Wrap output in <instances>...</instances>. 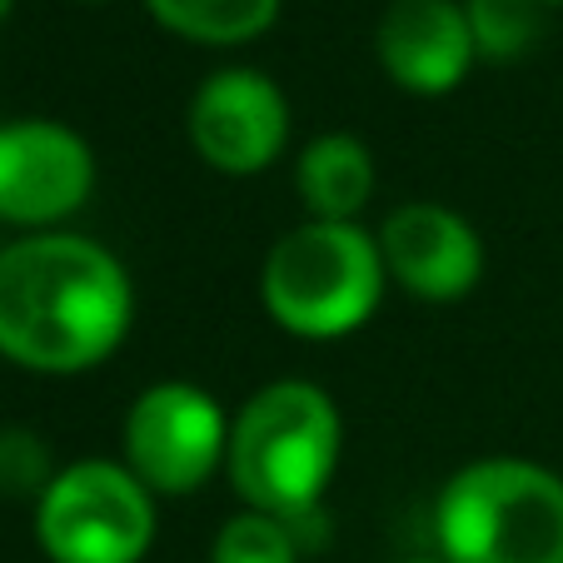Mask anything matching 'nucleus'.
<instances>
[{
    "mask_svg": "<svg viewBox=\"0 0 563 563\" xmlns=\"http://www.w3.org/2000/svg\"><path fill=\"white\" fill-rule=\"evenodd\" d=\"M135 285L106 245L41 230L0 250V360L31 374H86L125 344Z\"/></svg>",
    "mask_w": 563,
    "mask_h": 563,
    "instance_id": "1",
    "label": "nucleus"
},
{
    "mask_svg": "<svg viewBox=\"0 0 563 563\" xmlns=\"http://www.w3.org/2000/svg\"><path fill=\"white\" fill-rule=\"evenodd\" d=\"M344 424L334 399L309 379H275L255 389L230 419V474L245 509L269 519H314L319 499L340 468Z\"/></svg>",
    "mask_w": 563,
    "mask_h": 563,
    "instance_id": "2",
    "label": "nucleus"
},
{
    "mask_svg": "<svg viewBox=\"0 0 563 563\" xmlns=\"http://www.w3.org/2000/svg\"><path fill=\"white\" fill-rule=\"evenodd\" d=\"M389 285L379 234L360 220H305L269 245L260 305L285 334L330 344L364 330Z\"/></svg>",
    "mask_w": 563,
    "mask_h": 563,
    "instance_id": "3",
    "label": "nucleus"
},
{
    "mask_svg": "<svg viewBox=\"0 0 563 563\" xmlns=\"http://www.w3.org/2000/svg\"><path fill=\"white\" fill-rule=\"evenodd\" d=\"M444 563H563V478L533 459H474L434 499Z\"/></svg>",
    "mask_w": 563,
    "mask_h": 563,
    "instance_id": "4",
    "label": "nucleus"
},
{
    "mask_svg": "<svg viewBox=\"0 0 563 563\" xmlns=\"http://www.w3.org/2000/svg\"><path fill=\"white\" fill-rule=\"evenodd\" d=\"M155 529V494L130 474L125 459L55 468L35 499V543L51 563H145Z\"/></svg>",
    "mask_w": 563,
    "mask_h": 563,
    "instance_id": "5",
    "label": "nucleus"
},
{
    "mask_svg": "<svg viewBox=\"0 0 563 563\" xmlns=\"http://www.w3.org/2000/svg\"><path fill=\"white\" fill-rule=\"evenodd\" d=\"M125 468L155 499L205 489L230 454V419L220 399L190 379H159L135 394L125 415Z\"/></svg>",
    "mask_w": 563,
    "mask_h": 563,
    "instance_id": "6",
    "label": "nucleus"
},
{
    "mask_svg": "<svg viewBox=\"0 0 563 563\" xmlns=\"http://www.w3.org/2000/svg\"><path fill=\"white\" fill-rule=\"evenodd\" d=\"M190 150L220 175H265L289 140V100L265 70L224 65L185 106Z\"/></svg>",
    "mask_w": 563,
    "mask_h": 563,
    "instance_id": "7",
    "label": "nucleus"
},
{
    "mask_svg": "<svg viewBox=\"0 0 563 563\" xmlns=\"http://www.w3.org/2000/svg\"><path fill=\"white\" fill-rule=\"evenodd\" d=\"M96 190V150L65 120L0 125V224L51 230Z\"/></svg>",
    "mask_w": 563,
    "mask_h": 563,
    "instance_id": "8",
    "label": "nucleus"
},
{
    "mask_svg": "<svg viewBox=\"0 0 563 563\" xmlns=\"http://www.w3.org/2000/svg\"><path fill=\"white\" fill-rule=\"evenodd\" d=\"M379 255L399 289L429 305H454L484 279V240L459 210L409 200L379 224Z\"/></svg>",
    "mask_w": 563,
    "mask_h": 563,
    "instance_id": "9",
    "label": "nucleus"
},
{
    "mask_svg": "<svg viewBox=\"0 0 563 563\" xmlns=\"http://www.w3.org/2000/svg\"><path fill=\"white\" fill-rule=\"evenodd\" d=\"M379 65L409 96H454L468 80L478 51L464 5L454 0H394L374 31Z\"/></svg>",
    "mask_w": 563,
    "mask_h": 563,
    "instance_id": "10",
    "label": "nucleus"
},
{
    "mask_svg": "<svg viewBox=\"0 0 563 563\" xmlns=\"http://www.w3.org/2000/svg\"><path fill=\"white\" fill-rule=\"evenodd\" d=\"M295 190L309 220H360L374 200V155L360 135H319L295 159Z\"/></svg>",
    "mask_w": 563,
    "mask_h": 563,
    "instance_id": "11",
    "label": "nucleus"
},
{
    "mask_svg": "<svg viewBox=\"0 0 563 563\" xmlns=\"http://www.w3.org/2000/svg\"><path fill=\"white\" fill-rule=\"evenodd\" d=\"M145 11L180 41L250 45L279 21V0H145Z\"/></svg>",
    "mask_w": 563,
    "mask_h": 563,
    "instance_id": "12",
    "label": "nucleus"
},
{
    "mask_svg": "<svg viewBox=\"0 0 563 563\" xmlns=\"http://www.w3.org/2000/svg\"><path fill=\"white\" fill-rule=\"evenodd\" d=\"M464 15L478 60H519L543 35V0H468Z\"/></svg>",
    "mask_w": 563,
    "mask_h": 563,
    "instance_id": "13",
    "label": "nucleus"
},
{
    "mask_svg": "<svg viewBox=\"0 0 563 563\" xmlns=\"http://www.w3.org/2000/svg\"><path fill=\"white\" fill-rule=\"evenodd\" d=\"M210 563H299L295 523L269 519L260 509H240L214 533Z\"/></svg>",
    "mask_w": 563,
    "mask_h": 563,
    "instance_id": "14",
    "label": "nucleus"
},
{
    "mask_svg": "<svg viewBox=\"0 0 563 563\" xmlns=\"http://www.w3.org/2000/svg\"><path fill=\"white\" fill-rule=\"evenodd\" d=\"M55 478L51 454L31 429H0V494L11 499H41Z\"/></svg>",
    "mask_w": 563,
    "mask_h": 563,
    "instance_id": "15",
    "label": "nucleus"
},
{
    "mask_svg": "<svg viewBox=\"0 0 563 563\" xmlns=\"http://www.w3.org/2000/svg\"><path fill=\"white\" fill-rule=\"evenodd\" d=\"M11 11H15V0H0V21H5Z\"/></svg>",
    "mask_w": 563,
    "mask_h": 563,
    "instance_id": "16",
    "label": "nucleus"
},
{
    "mask_svg": "<svg viewBox=\"0 0 563 563\" xmlns=\"http://www.w3.org/2000/svg\"><path fill=\"white\" fill-rule=\"evenodd\" d=\"M405 563H444V559H405Z\"/></svg>",
    "mask_w": 563,
    "mask_h": 563,
    "instance_id": "17",
    "label": "nucleus"
},
{
    "mask_svg": "<svg viewBox=\"0 0 563 563\" xmlns=\"http://www.w3.org/2000/svg\"><path fill=\"white\" fill-rule=\"evenodd\" d=\"M543 5H559V0H543Z\"/></svg>",
    "mask_w": 563,
    "mask_h": 563,
    "instance_id": "18",
    "label": "nucleus"
},
{
    "mask_svg": "<svg viewBox=\"0 0 563 563\" xmlns=\"http://www.w3.org/2000/svg\"><path fill=\"white\" fill-rule=\"evenodd\" d=\"M0 250H5V245H0Z\"/></svg>",
    "mask_w": 563,
    "mask_h": 563,
    "instance_id": "19",
    "label": "nucleus"
}]
</instances>
